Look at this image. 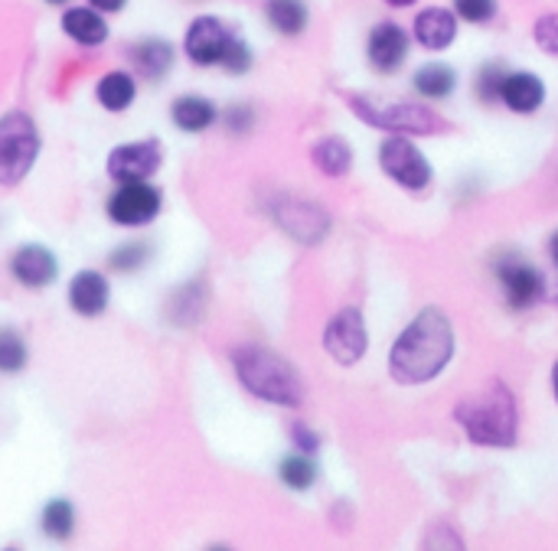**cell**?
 Returning <instances> with one entry per match:
<instances>
[{
  "mask_svg": "<svg viewBox=\"0 0 558 551\" xmlns=\"http://www.w3.org/2000/svg\"><path fill=\"white\" fill-rule=\"evenodd\" d=\"M454 356V330L445 310L425 307L392 343L389 372L396 382L418 385L435 379Z\"/></svg>",
  "mask_w": 558,
  "mask_h": 551,
  "instance_id": "cell-1",
  "label": "cell"
},
{
  "mask_svg": "<svg viewBox=\"0 0 558 551\" xmlns=\"http://www.w3.org/2000/svg\"><path fill=\"white\" fill-rule=\"evenodd\" d=\"M229 359H232V369H235L242 389L252 392L255 399H262L268 405H281V408H298L304 402L301 376L278 353H271L258 343H242L229 353Z\"/></svg>",
  "mask_w": 558,
  "mask_h": 551,
  "instance_id": "cell-2",
  "label": "cell"
},
{
  "mask_svg": "<svg viewBox=\"0 0 558 551\" xmlns=\"http://www.w3.org/2000/svg\"><path fill=\"white\" fill-rule=\"evenodd\" d=\"M458 421L474 444L484 448H513L517 444V402L504 382L468 395L458 408Z\"/></svg>",
  "mask_w": 558,
  "mask_h": 551,
  "instance_id": "cell-3",
  "label": "cell"
},
{
  "mask_svg": "<svg viewBox=\"0 0 558 551\" xmlns=\"http://www.w3.org/2000/svg\"><path fill=\"white\" fill-rule=\"evenodd\" d=\"M43 150V137L36 121L26 111H7L0 118V186L13 189L20 186Z\"/></svg>",
  "mask_w": 558,
  "mask_h": 551,
  "instance_id": "cell-4",
  "label": "cell"
},
{
  "mask_svg": "<svg viewBox=\"0 0 558 551\" xmlns=\"http://www.w3.org/2000/svg\"><path fill=\"white\" fill-rule=\"evenodd\" d=\"M160 212H163V189L154 180L114 183V189L105 199V216L118 229H144L157 222Z\"/></svg>",
  "mask_w": 558,
  "mask_h": 551,
  "instance_id": "cell-5",
  "label": "cell"
},
{
  "mask_svg": "<svg viewBox=\"0 0 558 551\" xmlns=\"http://www.w3.org/2000/svg\"><path fill=\"white\" fill-rule=\"evenodd\" d=\"M353 111L376 127H386L392 134H432L441 131V118L415 101H373V98H350Z\"/></svg>",
  "mask_w": 558,
  "mask_h": 551,
  "instance_id": "cell-6",
  "label": "cell"
},
{
  "mask_svg": "<svg viewBox=\"0 0 558 551\" xmlns=\"http://www.w3.org/2000/svg\"><path fill=\"white\" fill-rule=\"evenodd\" d=\"M160 167H163V144H160L157 137L118 144V147H111L108 157H105V173H108L111 183L154 180Z\"/></svg>",
  "mask_w": 558,
  "mask_h": 551,
  "instance_id": "cell-7",
  "label": "cell"
},
{
  "mask_svg": "<svg viewBox=\"0 0 558 551\" xmlns=\"http://www.w3.org/2000/svg\"><path fill=\"white\" fill-rule=\"evenodd\" d=\"M379 163H383L386 176H392L399 186H405V189H412V193L425 189V186L432 183V176H435L428 157L409 140V134H392V137H386L383 147H379Z\"/></svg>",
  "mask_w": 558,
  "mask_h": 551,
  "instance_id": "cell-8",
  "label": "cell"
},
{
  "mask_svg": "<svg viewBox=\"0 0 558 551\" xmlns=\"http://www.w3.org/2000/svg\"><path fill=\"white\" fill-rule=\"evenodd\" d=\"M235 39H239V36H235L219 16L203 13V16H196V20L186 26L183 52H186V59H190L193 65H203V69L219 65V69H222V62H226V56H229V49H232Z\"/></svg>",
  "mask_w": 558,
  "mask_h": 551,
  "instance_id": "cell-9",
  "label": "cell"
},
{
  "mask_svg": "<svg viewBox=\"0 0 558 551\" xmlns=\"http://www.w3.org/2000/svg\"><path fill=\"white\" fill-rule=\"evenodd\" d=\"M7 274L23 291H46L59 281V258L39 242H23L10 252Z\"/></svg>",
  "mask_w": 558,
  "mask_h": 551,
  "instance_id": "cell-10",
  "label": "cell"
},
{
  "mask_svg": "<svg viewBox=\"0 0 558 551\" xmlns=\"http://www.w3.org/2000/svg\"><path fill=\"white\" fill-rule=\"evenodd\" d=\"M412 49V33L396 20H379L366 36V62L379 75H396Z\"/></svg>",
  "mask_w": 558,
  "mask_h": 551,
  "instance_id": "cell-11",
  "label": "cell"
},
{
  "mask_svg": "<svg viewBox=\"0 0 558 551\" xmlns=\"http://www.w3.org/2000/svg\"><path fill=\"white\" fill-rule=\"evenodd\" d=\"M65 304L82 320H98L111 307V278L98 268H82L65 284Z\"/></svg>",
  "mask_w": 558,
  "mask_h": 551,
  "instance_id": "cell-12",
  "label": "cell"
},
{
  "mask_svg": "<svg viewBox=\"0 0 558 551\" xmlns=\"http://www.w3.org/2000/svg\"><path fill=\"white\" fill-rule=\"evenodd\" d=\"M494 271H497L504 297L513 310H530L533 304H539L546 284H543V274L536 265L523 261L520 255H507L494 265Z\"/></svg>",
  "mask_w": 558,
  "mask_h": 551,
  "instance_id": "cell-13",
  "label": "cell"
},
{
  "mask_svg": "<svg viewBox=\"0 0 558 551\" xmlns=\"http://www.w3.org/2000/svg\"><path fill=\"white\" fill-rule=\"evenodd\" d=\"M324 346L327 353L340 363V366H353L363 359L366 353V323H363V314L356 307H347L340 310L327 330H324Z\"/></svg>",
  "mask_w": 558,
  "mask_h": 551,
  "instance_id": "cell-14",
  "label": "cell"
},
{
  "mask_svg": "<svg viewBox=\"0 0 558 551\" xmlns=\"http://www.w3.org/2000/svg\"><path fill=\"white\" fill-rule=\"evenodd\" d=\"M412 36L428 52H445L458 39V16H454V10L451 7H425V10H418Z\"/></svg>",
  "mask_w": 558,
  "mask_h": 551,
  "instance_id": "cell-15",
  "label": "cell"
},
{
  "mask_svg": "<svg viewBox=\"0 0 558 551\" xmlns=\"http://www.w3.org/2000/svg\"><path fill=\"white\" fill-rule=\"evenodd\" d=\"M500 101L513 114H536L546 105V82L536 72H507Z\"/></svg>",
  "mask_w": 558,
  "mask_h": 551,
  "instance_id": "cell-16",
  "label": "cell"
},
{
  "mask_svg": "<svg viewBox=\"0 0 558 551\" xmlns=\"http://www.w3.org/2000/svg\"><path fill=\"white\" fill-rule=\"evenodd\" d=\"M173 56H177L173 46H170L167 39H160V36L137 39V42H131V49H128V59H131L134 72L144 75V78H150V82H160V78L170 72Z\"/></svg>",
  "mask_w": 558,
  "mask_h": 551,
  "instance_id": "cell-17",
  "label": "cell"
},
{
  "mask_svg": "<svg viewBox=\"0 0 558 551\" xmlns=\"http://www.w3.org/2000/svg\"><path fill=\"white\" fill-rule=\"evenodd\" d=\"M170 121L183 134H203L219 121V108L203 95H180L170 101Z\"/></svg>",
  "mask_w": 558,
  "mask_h": 551,
  "instance_id": "cell-18",
  "label": "cell"
},
{
  "mask_svg": "<svg viewBox=\"0 0 558 551\" xmlns=\"http://www.w3.org/2000/svg\"><path fill=\"white\" fill-rule=\"evenodd\" d=\"M62 33L78 46H101L108 39V23L95 7H69L62 13Z\"/></svg>",
  "mask_w": 558,
  "mask_h": 551,
  "instance_id": "cell-19",
  "label": "cell"
},
{
  "mask_svg": "<svg viewBox=\"0 0 558 551\" xmlns=\"http://www.w3.org/2000/svg\"><path fill=\"white\" fill-rule=\"evenodd\" d=\"M95 98H98V105H101L105 111L121 114V111H128V108L134 105V98H137V82H134V75L124 72V69L105 72V75L98 78V85H95Z\"/></svg>",
  "mask_w": 558,
  "mask_h": 551,
  "instance_id": "cell-20",
  "label": "cell"
},
{
  "mask_svg": "<svg viewBox=\"0 0 558 551\" xmlns=\"http://www.w3.org/2000/svg\"><path fill=\"white\" fill-rule=\"evenodd\" d=\"M265 20L275 33L294 39L307 29L311 7H307V0H265Z\"/></svg>",
  "mask_w": 558,
  "mask_h": 551,
  "instance_id": "cell-21",
  "label": "cell"
},
{
  "mask_svg": "<svg viewBox=\"0 0 558 551\" xmlns=\"http://www.w3.org/2000/svg\"><path fill=\"white\" fill-rule=\"evenodd\" d=\"M75 526H78V516H75L72 500L65 497H56L39 510V532L49 542H69L75 536Z\"/></svg>",
  "mask_w": 558,
  "mask_h": 551,
  "instance_id": "cell-22",
  "label": "cell"
},
{
  "mask_svg": "<svg viewBox=\"0 0 558 551\" xmlns=\"http://www.w3.org/2000/svg\"><path fill=\"white\" fill-rule=\"evenodd\" d=\"M412 85L422 98L428 101H445L454 88H458V72L448 62H425L418 65V72L412 75Z\"/></svg>",
  "mask_w": 558,
  "mask_h": 551,
  "instance_id": "cell-23",
  "label": "cell"
},
{
  "mask_svg": "<svg viewBox=\"0 0 558 551\" xmlns=\"http://www.w3.org/2000/svg\"><path fill=\"white\" fill-rule=\"evenodd\" d=\"M311 160L324 176H343L353 167V147L340 134H327L314 144Z\"/></svg>",
  "mask_w": 558,
  "mask_h": 551,
  "instance_id": "cell-24",
  "label": "cell"
},
{
  "mask_svg": "<svg viewBox=\"0 0 558 551\" xmlns=\"http://www.w3.org/2000/svg\"><path fill=\"white\" fill-rule=\"evenodd\" d=\"M26 366H29L26 336L16 327L0 323V376H20Z\"/></svg>",
  "mask_w": 558,
  "mask_h": 551,
  "instance_id": "cell-25",
  "label": "cell"
},
{
  "mask_svg": "<svg viewBox=\"0 0 558 551\" xmlns=\"http://www.w3.org/2000/svg\"><path fill=\"white\" fill-rule=\"evenodd\" d=\"M150 255H154V245L147 238H131V242H121L118 248H111L108 268L114 274H137V271L147 268Z\"/></svg>",
  "mask_w": 558,
  "mask_h": 551,
  "instance_id": "cell-26",
  "label": "cell"
},
{
  "mask_svg": "<svg viewBox=\"0 0 558 551\" xmlns=\"http://www.w3.org/2000/svg\"><path fill=\"white\" fill-rule=\"evenodd\" d=\"M278 477H281V483L288 487V490H294V493H304V490H311L314 483H317V464L307 457V454H291V457H284L281 464H278Z\"/></svg>",
  "mask_w": 558,
  "mask_h": 551,
  "instance_id": "cell-27",
  "label": "cell"
},
{
  "mask_svg": "<svg viewBox=\"0 0 558 551\" xmlns=\"http://www.w3.org/2000/svg\"><path fill=\"white\" fill-rule=\"evenodd\" d=\"M504 78H507V65L504 62H484L474 75V95L487 105L500 101V88H504Z\"/></svg>",
  "mask_w": 558,
  "mask_h": 551,
  "instance_id": "cell-28",
  "label": "cell"
},
{
  "mask_svg": "<svg viewBox=\"0 0 558 551\" xmlns=\"http://www.w3.org/2000/svg\"><path fill=\"white\" fill-rule=\"evenodd\" d=\"M500 13L497 0H454V16L474 26H487Z\"/></svg>",
  "mask_w": 558,
  "mask_h": 551,
  "instance_id": "cell-29",
  "label": "cell"
},
{
  "mask_svg": "<svg viewBox=\"0 0 558 551\" xmlns=\"http://www.w3.org/2000/svg\"><path fill=\"white\" fill-rule=\"evenodd\" d=\"M533 39L543 52L558 56V13H543L533 26Z\"/></svg>",
  "mask_w": 558,
  "mask_h": 551,
  "instance_id": "cell-30",
  "label": "cell"
},
{
  "mask_svg": "<svg viewBox=\"0 0 558 551\" xmlns=\"http://www.w3.org/2000/svg\"><path fill=\"white\" fill-rule=\"evenodd\" d=\"M252 124H255V111L248 108V105H232L229 111H226V127L232 131V134H248L252 131Z\"/></svg>",
  "mask_w": 558,
  "mask_h": 551,
  "instance_id": "cell-31",
  "label": "cell"
},
{
  "mask_svg": "<svg viewBox=\"0 0 558 551\" xmlns=\"http://www.w3.org/2000/svg\"><path fill=\"white\" fill-rule=\"evenodd\" d=\"M291 438H294L298 451H301V454H307V457L320 451V438H317V434H314V431H311L307 425H301V421H298V425L291 428Z\"/></svg>",
  "mask_w": 558,
  "mask_h": 551,
  "instance_id": "cell-32",
  "label": "cell"
},
{
  "mask_svg": "<svg viewBox=\"0 0 558 551\" xmlns=\"http://www.w3.org/2000/svg\"><path fill=\"white\" fill-rule=\"evenodd\" d=\"M128 0H88V7H95L98 13H118Z\"/></svg>",
  "mask_w": 558,
  "mask_h": 551,
  "instance_id": "cell-33",
  "label": "cell"
},
{
  "mask_svg": "<svg viewBox=\"0 0 558 551\" xmlns=\"http://www.w3.org/2000/svg\"><path fill=\"white\" fill-rule=\"evenodd\" d=\"M386 3H389L392 10H409V7H415L418 0H386Z\"/></svg>",
  "mask_w": 558,
  "mask_h": 551,
  "instance_id": "cell-34",
  "label": "cell"
},
{
  "mask_svg": "<svg viewBox=\"0 0 558 551\" xmlns=\"http://www.w3.org/2000/svg\"><path fill=\"white\" fill-rule=\"evenodd\" d=\"M549 255H553V261L558 265V232H553V238H549Z\"/></svg>",
  "mask_w": 558,
  "mask_h": 551,
  "instance_id": "cell-35",
  "label": "cell"
},
{
  "mask_svg": "<svg viewBox=\"0 0 558 551\" xmlns=\"http://www.w3.org/2000/svg\"><path fill=\"white\" fill-rule=\"evenodd\" d=\"M553 392H556V402H558V363H556V369H553Z\"/></svg>",
  "mask_w": 558,
  "mask_h": 551,
  "instance_id": "cell-36",
  "label": "cell"
},
{
  "mask_svg": "<svg viewBox=\"0 0 558 551\" xmlns=\"http://www.w3.org/2000/svg\"><path fill=\"white\" fill-rule=\"evenodd\" d=\"M206 551H232V549H229V546H209Z\"/></svg>",
  "mask_w": 558,
  "mask_h": 551,
  "instance_id": "cell-37",
  "label": "cell"
},
{
  "mask_svg": "<svg viewBox=\"0 0 558 551\" xmlns=\"http://www.w3.org/2000/svg\"><path fill=\"white\" fill-rule=\"evenodd\" d=\"M46 3H52V7H65L69 0H46Z\"/></svg>",
  "mask_w": 558,
  "mask_h": 551,
  "instance_id": "cell-38",
  "label": "cell"
},
{
  "mask_svg": "<svg viewBox=\"0 0 558 551\" xmlns=\"http://www.w3.org/2000/svg\"><path fill=\"white\" fill-rule=\"evenodd\" d=\"M3 551H20V549H3Z\"/></svg>",
  "mask_w": 558,
  "mask_h": 551,
  "instance_id": "cell-39",
  "label": "cell"
}]
</instances>
